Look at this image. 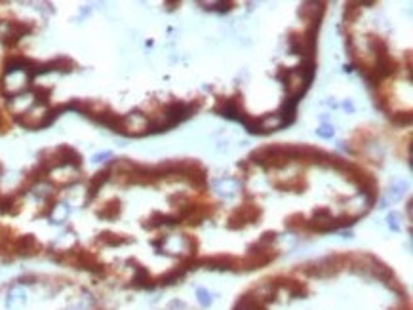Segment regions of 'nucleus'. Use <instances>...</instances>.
I'll return each instance as SVG.
<instances>
[{
	"label": "nucleus",
	"mask_w": 413,
	"mask_h": 310,
	"mask_svg": "<svg viewBox=\"0 0 413 310\" xmlns=\"http://www.w3.org/2000/svg\"><path fill=\"white\" fill-rule=\"evenodd\" d=\"M69 217V205L67 204H56L51 205L50 210V219L51 223H56V225H59V223H63V221Z\"/></svg>",
	"instance_id": "12"
},
{
	"label": "nucleus",
	"mask_w": 413,
	"mask_h": 310,
	"mask_svg": "<svg viewBox=\"0 0 413 310\" xmlns=\"http://www.w3.org/2000/svg\"><path fill=\"white\" fill-rule=\"evenodd\" d=\"M36 240H34L33 234H25V236H19L16 240V244H14V247H16L17 253H33L34 249H36Z\"/></svg>",
	"instance_id": "10"
},
{
	"label": "nucleus",
	"mask_w": 413,
	"mask_h": 310,
	"mask_svg": "<svg viewBox=\"0 0 413 310\" xmlns=\"http://www.w3.org/2000/svg\"><path fill=\"white\" fill-rule=\"evenodd\" d=\"M324 6H326L324 2H313V4H305V6L301 8V16L306 17V19H308V23L320 25V19H322L324 12H326V8H324Z\"/></svg>",
	"instance_id": "7"
},
{
	"label": "nucleus",
	"mask_w": 413,
	"mask_h": 310,
	"mask_svg": "<svg viewBox=\"0 0 413 310\" xmlns=\"http://www.w3.org/2000/svg\"><path fill=\"white\" fill-rule=\"evenodd\" d=\"M185 270L187 269H183V267H177V269L170 270V272H166L164 276L160 278V282H162V284H174V282H177L179 278H183Z\"/></svg>",
	"instance_id": "17"
},
{
	"label": "nucleus",
	"mask_w": 413,
	"mask_h": 310,
	"mask_svg": "<svg viewBox=\"0 0 413 310\" xmlns=\"http://www.w3.org/2000/svg\"><path fill=\"white\" fill-rule=\"evenodd\" d=\"M392 122L398 124V126H409V124H411V113H398V115H392Z\"/></svg>",
	"instance_id": "21"
},
{
	"label": "nucleus",
	"mask_w": 413,
	"mask_h": 310,
	"mask_svg": "<svg viewBox=\"0 0 413 310\" xmlns=\"http://www.w3.org/2000/svg\"><path fill=\"white\" fill-rule=\"evenodd\" d=\"M240 188H242V185H240V181L234 179V177H221V179H217L214 183V190L221 196V198H232Z\"/></svg>",
	"instance_id": "4"
},
{
	"label": "nucleus",
	"mask_w": 413,
	"mask_h": 310,
	"mask_svg": "<svg viewBox=\"0 0 413 310\" xmlns=\"http://www.w3.org/2000/svg\"><path fill=\"white\" fill-rule=\"evenodd\" d=\"M31 82V74L29 71H12V73H4L2 78V91L8 97H16L21 95L23 91L29 88Z\"/></svg>",
	"instance_id": "1"
},
{
	"label": "nucleus",
	"mask_w": 413,
	"mask_h": 310,
	"mask_svg": "<svg viewBox=\"0 0 413 310\" xmlns=\"http://www.w3.org/2000/svg\"><path fill=\"white\" fill-rule=\"evenodd\" d=\"M34 103V97L33 95H16V97H10L8 105H10V111L17 116L25 115L27 111L33 107Z\"/></svg>",
	"instance_id": "6"
},
{
	"label": "nucleus",
	"mask_w": 413,
	"mask_h": 310,
	"mask_svg": "<svg viewBox=\"0 0 413 310\" xmlns=\"http://www.w3.org/2000/svg\"><path fill=\"white\" fill-rule=\"evenodd\" d=\"M356 4H348L347 10H345V21H348L350 17H354L358 14V8H354Z\"/></svg>",
	"instance_id": "25"
},
{
	"label": "nucleus",
	"mask_w": 413,
	"mask_h": 310,
	"mask_svg": "<svg viewBox=\"0 0 413 310\" xmlns=\"http://www.w3.org/2000/svg\"><path fill=\"white\" fill-rule=\"evenodd\" d=\"M278 188H289V190H303V188L306 187V181L305 177H293L291 181H288V183H282V185H276Z\"/></svg>",
	"instance_id": "18"
},
{
	"label": "nucleus",
	"mask_w": 413,
	"mask_h": 310,
	"mask_svg": "<svg viewBox=\"0 0 413 310\" xmlns=\"http://www.w3.org/2000/svg\"><path fill=\"white\" fill-rule=\"evenodd\" d=\"M97 242L107 244V245H122L128 242V238H122V236H118V234H113V232H103V234L97 238Z\"/></svg>",
	"instance_id": "15"
},
{
	"label": "nucleus",
	"mask_w": 413,
	"mask_h": 310,
	"mask_svg": "<svg viewBox=\"0 0 413 310\" xmlns=\"http://www.w3.org/2000/svg\"><path fill=\"white\" fill-rule=\"evenodd\" d=\"M316 133H318V137L330 139V137H333V128H331L330 124H322V126L316 130Z\"/></svg>",
	"instance_id": "22"
},
{
	"label": "nucleus",
	"mask_w": 413,
	"mask_h": 310,
	"mask_svg": "<svg viewBox=\"0 0 413 310\" xmlns=\"http://www.w3.org/2000/svg\"><path fill=\"white\" fill-rule=\"evenodd\" d=\"M259 217H261V210H259L253 202H251V204H242L238 210L229 217L227 227L232 230L234 229L240 230V229H244L248 223H257Z\"/></svg>",
	"instance_id": "2"
},
{
	"label": "nucleus",
	"mask_w": 413,
	"mask_h": 310,
	"mask_svg": "<svg viewBox=\"0 0 413 310\" xmlns=\"http://www.w3.org/2000/svg\"><path fill=\"white\" fill-rule=\"evenodd\" d=\"M145 282H150L149 272L143 269V267H137V269H135V276H133V284H135V286H145Z\"/></svg>",
	"instance_id": "19"
},
{
	"label": "nucleus",
	"mask_w": 413,
	"mask_h": 310,
	"mask_svg": "<svg viewBox=\"0 0 413 310\" xmlns=\"http://www.w3.org/2000/svg\"><path fill=\"white\" fill-rule=\"evenodd\" d=\"M107 158H111V152H101V154L93 156V162H105Z\"/></svg>",
	"instance_id": "26"
},
{
	"label": "nucleus",
	"mask_w": 413,
	"mask_h": 310,
	"mask_svg": "<svg viewBox=\"0 0 413 310\" xmlns=\"http://www.w3.org/2000/svg\"><path fill=\"white\" fill-rule=\"evenodd\" d=\"M149 120L145 115H141L139 111H133L130 115L122 116V126H120V133L132 135V137H139L143 133L149 131Z\"/></svg>",
	"instance_id": "3"
},
{
	"label": "nucleus",
	"mask_w": 413,
	"mask_h": 310,
	"mask_svg": "<svg viewBox=\"0 0 413 310\" xmlns=\"http://www.w3.org/2000/svg\"><path fill=\"white\" fill-rule=\"evenodd\" d=\"M31 31H33V27L29 23H10L6 34L2 36V42H4L6 46H12V44L21 40L25 34L31 33Z\"/></svg>",
	"instance_id": "5"
},
{
	"label": "nucleus",
	"mask_w": 413,
	"mask_h": 310,
	"mask_svg": "<svg viewBox=\"0 0 413 310\" xmlns=\"http://www.w3.org/2000/svg\"><path fill=\"white\" fill-rule=\"evenodd\" d=\"M387 223H388V227L392 230H400V223H398V215L396 213H388V217H387Z\"/></svg>",
	"instance_id": "24"
},
{
	"label": "nucleus",
	"mask_w": 413,
	"mask_h": 310,
	"mask_svg": "<svg viewBox=\"0 0 413 310\" xmlns=\"http://www.w3.org/2000/svg\"><path fill=\"white\" fill-rule=\"evenodd\" d=\"M305 225H306V221L301 213H293V215H289L288 219H286V227H288V229H295V230L305 229Z\"/></svg>",
	"instance_id": "16"
},
{
	"label": "nucleus",
	"mask_w": 413,
	"mask_h": 310,
	"mask_svg": "<svg viewBox=\"0 0 413 310\" xmlns=\"http://www.w3.org/2000/svg\"><path fill=\"white\" fill-rule=\"evenodd\" d=\"M16 204V196H0V213H17L19 210L17 208H14Z\"/></svg>",
	"instance_id": "14"
},
{
	"label": "nucleus",
	"mask_w": 413,
	"mask_h": 310,
	"mask_svg": "<svg viewBox=\"0 0 413 310\" xmlns=\"http://www.w3.org/2000/svg\"><path fill=\"white\" fill-rule=\"evenodd\" d=\"M33 190L36 192L38 196H42V198H48V196L51 194V185H48V183H36V185H33Z\"/></svg>",
	"instance_id": "20"
},
{
	"label": "nucleus",
	"mask_w": 413,
	"mask_h": 310,
	"mask_svg": "<svg viewBox=\"0 0 413 310\" xmlns=\"http://www.w3.org/2000/svg\"><path fill=\"white\" fill-rule=\"evenodd\" d=\"M27 302V291L23 286H14L6 297V308H19Z\"/></svg>",
	"instance_id": "8"
},
{
	"label": "nucleus",
	"mask_w": 413,
	"mask_h": 310,
	"mask_svg": "<svg viewBox=\"0 0 413 310\" xmlns=\"http://www.w3.org/2000/svg\"><path fill=\"white\" fill-rule=\"evenodd\" d=\"M120 210H122L120 208V200H111V202H107L97 212V215H99L101 219H116L120 215Z\"/></svg>",
	"instance_id": "11"
},
{
	"label": "nucleus",
	"mask_w": 413,
	"mask_h": 310,
	"mask_svg": "<svg viewBox=\"0 0 413 310\" xmlns=\"http://www.w3.org/2000/svg\"><path fill=\"white\" fill-rule=\"evenodd\" d=\"M109 177H111V170H103V172L95 173V175L91 177L90 187H88V194H90V198H91V196H95L97 192H99V188L103 187L105 183H107Z\"/></svg>",
	"instance_id": "9"
},
{
	"label": "nucleus",
	"mask_w": 413,
	"mask_h": 310,
	"mask_svg": "<svg viewBox=\"0 0 413 310\" xmlns=\"http://www.w3.org/2000/svg\"><path fill=\"white\" fill-rule=\"evenodd\" d=\"M198 301L204 304V306H210L212 304V293L206 291V289H198Z\"/></svg>",
	"instance_id": "23"
},
{
	"label": "nucleus",
	"mask_w": 413,
	"mask_h": 310,
	"mask_svg": "<svg viewBox=\"0 0 413 310\" xmlns=\"http://www.w3.org/2000/svg\"><path fill=\"white\" fill-rule=\"evenodd\" d=\"M405 192V181L404 179H396L392 183V187L388 190V202H398Z\"/></svg>",
	"instance_id": "13"
}]
</instances>
